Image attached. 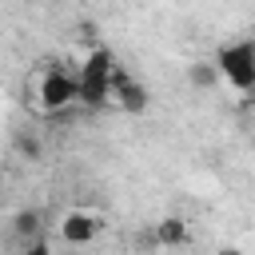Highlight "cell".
<instances>
[{
  "label": "cell",
  "mask_w": 255,
  "mask_h": 255,
  "mask_svg": "<svg viewBox=\"0 0 255 255\" xmlns=\"http://www.w3.org/2000/svg\"><path fill=\"white\" fill-rule=\"evenodd\" d=\"M219 255H243V251H239V247H223Z\"/></svg>",
  "instance_id": "11"
},
{
  "label": "cell",
  "mask_w": 255,
  "mask_h": 255,
  "mask_svg": "<svg viewBox=\"0 0 255 255\" xmlns=\"http://www.w3.org/2000/svg\"><path fill=\"white\" fill-rule=\"evenodd\" d=\"M155 243L159 247H183V243H191V223L183 215H163L155 223Z\"/></svg>",
  "instance_id": "6"
},
{
  "label": "cell",
  "mask_w": 255,
  "mask_h": 255,
  "mask_svg": "<svg viewBox=\"0 0 255 255\" xmlns=\"http://www.w3.org/2000/svg\"><path fill=\"white\" fill-rule=\"evenodd\" d=\"M60 235H64V243L84 247V243H92V239L100 235V219H96L92 211H68V215L60 219Z\"/></svg>",
  "instance_id": "5"
},
{
  "label": "cell",
  "mask_w": 255,
  "mask_h": 255,
  "mask_svg": "<svg viewBox=\"0 0 255 255\" xmlns=\"http://www.w3.org/2000/svg\"><path fill=\"white\" fill-rule=\"evenodd\" d=\"M36 96H40V108H44V112H64V108H72V104H76V72H68V68H48V72L40 76Z\"/></svg>",
  "instance_id": "3"
},
{
  "label": "cell",
  "mask_w": 255,
  "mask_h": 255,
  "mask_svg": "<svg viewBox=\"0 0 255 255\" xmlns=\"http://www.w3.org/2000/svg\"><path fill=\"white\" fill-rule=\"evenodd\" d=\"M112 72H116V56L108 48H92L76 72V104L104 108L112 100Z\"/></svg>",
  "instance_id": "1"
},
{
  "label": "cell",
  "mask_w": 255,
  "mask_h": 255,
  "mask_svg": "<svg viewBox=\"0 0 255 255\" xmlns=\"http://www.w3.org/2000/svg\"><path fill=\"white\" fill-rule=\"evenodd\" d=\"M112 100H116L128 116H139V112H147V104H151L147 88H143L135 76H128L120 64H116V72H112Z\"/></svg>",
  "instance_id": "4"
},
{
  "label": "cell",
  "mask_w": 255,
  "mask_h": 255,
  "mask_svg": "<svg viewBox=\"0 0 255 255\" xmlns=\"http://www.w3.org/2000/svg\"><path fill=\"white\" fill-rule=\"evenodd\" d=\"M16 151H20V155H28V159H40L44 143H40L36 135H28V131H24V135H16Z\"/></svg>",
  "instance_id": "9"
},
{
  "label": "cell",
  "mask_w": 255,
  "mask_h": 255,
  "mask_svg": "<svg viewBox=\"0 0 255 255\" xmlns=\"http://www.w3.org/2000/svg\"><path fill=\"white\" fill-rule=\"evenodd\" d=\"M187 80H191L195 88H203V92H207V88H215V80H219V76H215V68H211V64H191V68H187Z\"/></svg>",
  "instance_id": "8"
},
{
  "label": "cell",
  "mask_w": 255,
  "mask_h": 255,
  "mask_svg": "<svg viewBox=\"0 0 255 255\" xmlns=\"http://www.w3.org/2000/svg\"><path fill=\"white\" fill-rule=\"evenodd\" d=\"M20 255H52V247L44 243V239H32V243H24V251Z\"/></svg>",
  "instance_id": "10"
},
{
  "label": "cell",
  "mask_w": 255,
  "mask_h": 255,
  "mask_svg": "<svg viewBox=\"0 0 255 255\" xmlns=\"http://www.w3.org/2000/svg\"><path fill=\"white\" fill-rule=\"evenodd\" d=\"M12 231H16L20 243H32V239H40V231H44V215H40L36 207H24V211L12 215Z\"/></svg>",
  "instance_id": "7"
},
{
  "label": "cell",
  "mask_w": 255,
  "mask_h": 255,
  "mask_svg": "<svg viewBox=\"0 0 255 255\" xmlns=\"http://www.w3.org/2000/svg\"><path fill=\"white\" fill-rule=\"evenodd\" d=\"M215 76H223L235 92H251L255 88V44L251 40H235V44H223L215 52Z\"/></svg>",
  "instance_id": "2"
},
{
  "label": "cell",
  "mask_w": 255,
  "mask_h": 255,
  "mask_svg": "<svg viewBox=\"0 0 255 255\" xmlns=\"http://www.w3.org/2000/svg\"><path fill=\"white\" fill-rule=\"evenodd\" d=\"M0 191H4V175H0Z\"/></svg>",
  "instance_id": "12"
}]
</instances>
